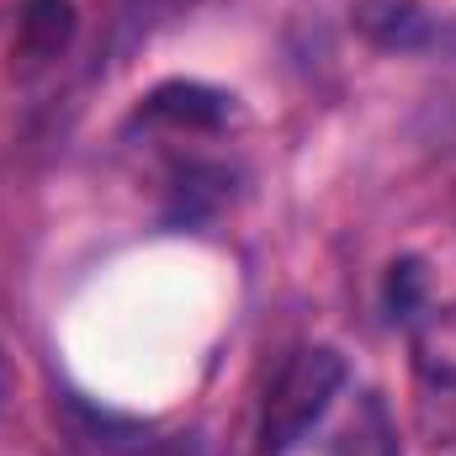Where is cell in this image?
Masks as SVG:
<instances>
[{
	"mask_svg": "<svg viewBox=\"0 0 456 456\" xmlns=\"http://www.w3.org/2000/svg\"><path fill=\"white\" fill-rule=\"evenodd\" d=\"M345 387V355L330 345H303L292 350L271 387H265V409H260V456H287L335 403Z\"/></svg>",
	"mask_w": 456,
	"mask_h": 456,
	"instance_id": "1",
	"label": "cell"
},
{
	"mask_svg": "<svg viewBox=\"0 0 456 456\" xmlns=\"http://www.w3.org/2000/svg\"><path fill=\"white\" fill-rule=\"evenodd\" d=\"M75 37V0H21L16 37H11V69L21 80L43 75L53 59H64Z\"/></svg>",
	"mask_w": 456,
	"mask_h": 456,
	"instance_id": "2",
	"label": "cell"
},
{
	"mask_svg": "<svg viewBox=\"0 0 456 456\" xmlns=\"http://www.w3.org/2000/svg\"><path fill=\"white\" fill-rule=\"evenodd\" d=\"M233 117V96L202 86V80H165L143 96L138 122L149 127H175V133H218Z\"/></svg>",
	"mask_w": 456,
	"mask_h": 456,
	"instance_id": "3",
	"label": "cell"
},
{
	"mask_svg": "<svg viewBox=\"0 0 456 456\" xmlns=\"http://www.w3.org/2000/svg\"><path fill=\"white\" fill-rule=\"evenodd\" d=\"M355 32L387 53H414L425 43H436V16L414 0H361L355 5Z\"/></svg>",
	"mask_w": 456,
	"mask_h": 456,
	"instance_id": "4",
	"label": "cell"
},
{
	"mask_svg": "<svg viewBox=\"0 0 456 456\" xmlns=\"http://www.w3.org/2000/svg\"><path fill=\"white\" fill-rule=\"evenodd\" d=\"M414 366L430 387H456V308L414 319Z\"/></svg>",
	"mask_w": 456,
	"mask_h": 456,
	"instance_id": "5",
	"label": "cell"
},
{
	"mask_svg": "<svg viewBox=\"0 0 456 456\" xmlns=\"http://www.w3.org/2000/svg\"><path fill=\"white\" fill-rule=\"evenodd\" d=\"M382 297H387L393 319H419V308H425V265L419 260H393Z\"/></svg>",
	"mask_w": 456,
	"mask_h": 456,
	"instance_id": "6",
	"label": "cell"
}]
</instances>
